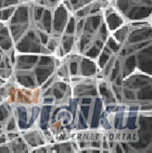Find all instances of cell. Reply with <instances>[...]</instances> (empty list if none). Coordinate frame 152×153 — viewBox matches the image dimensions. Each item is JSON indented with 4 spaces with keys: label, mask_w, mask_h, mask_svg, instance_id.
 I'll return each instance as SVG.
<instances>
[{
    "label": "cell",
    "mask_w": 152,
    "mask_h": 153,
    "mask_svg": "<svg viewBox=\"0 0 152 153\" xmlns=\"http://www.w3.org/2000/svg\"><path fill=\"white\" fill-rule=\"evenodd\" d=\"M54 46H55V42H54V41H51V43H50V45L48 46V48H49L51 50H53V49H54Z\"/></svg>",
    "instance_id": "681fc988"
},
{
    "label": "cell",
    "mask_w": 152,
    "mask_h": 153,
    "mask_svg": "<svg viewBox=\"0 0 152 153\" xmlns=\"http://www.w3.org/2000/svg\"><path fill=\"white\" fill-rule=\"evenodd\" d=\"M70 73L71 74H75L77 73V63L76 62H73L70 64Z\"/></svg>",
    "instance_id": "836d02e7"
},
{
    "label": "cell",
    "mask_w": 152,
    "mask_h": 153,
    "mask_svg": "<svg viewBox=\"0 0 152 153\" xmlns=\"http://www.w3.org/2000/svg\"><path fill=\"white\" fill-rule=\"evenodd\" d=\"M124 94H125L126 98H128V100H133V98H135V95H133V93L129 91V90H125Z\"/></svg>",
    "instance_id": "d6a6232c"
},
{
    "label": "cell",
    "mask_w": 152,
    "mask_h": 153,
    "mask_svg": "<svg viewBox=\"0 0 152 153\" xmlns=\"http://www.w3.org/2000/svg\"><path fill=\"white\" fill-rule=\"evenodd\" d=\"M51 82H52V80H49L48 82H47V83L46 85H44V89H46V88H47V86H48V85H49L51 84Z\"/></svg>",
    "instance_id": "11a10c76"
},
{
    "label": "cell",
    "mask_w": 152,
    "mask_h": 153,
    "mask_svg": "<svg viewBox=\"0 0 152 153\" xmlns=\"http://www.w3.org/2000/svg\"><path fill=\"white\" fill-rule=\"evenodd\" d=\"M30 47H31V44L29 42V38L25 37L20 42L19 45H18L17 48L21 52H27V51H30Z\"/></svg>",
    "instance_id": "7c38bea8"
},
{
    "label": "cell",
    "mask_w": 152,
    "mask_h": 153,
    "mask_svg": "<svg viewBox=\"0 0 152 153\" xmlns=\"http://www.w3.org/2000/svg\"><path fill=\"white\" fill-rule=\"evenodd\" d=\"M90 102H91V100L90 98H84L83 100V104H90Z\"/></svg>",
    "instance_id": "7dc6e473"
},
{
    "label": "cell",
    "mask_w": 152,
    "mask_h": 153,
    "mask_svg": "<svg viewBox=\"0 0 152 153\" xmlns=\"http://www.w3.org/2000/svg\"><path fill=\"white\" fill-rule=\"evenodd\" d=\"M87 43H89V38H87L85 36H83L82 39H81V50L84 49L85 46Z\"/></svg>",
    "instance_id": "8d00e7d4"
},
{
    "label": "cell",
    "mask_w": 152,
    "mask_h": 153,
    "mask_svg": "<svg viewBox=\"0 0 152 153\" xmlns=\"http://www.w3.org/2000/svg\"><path fill=\"white\" fill-rule=\"evenodd\" d=\"M50 61H51L50 58H48V57H43L41 59V61H40V65H47V64L49 63Z\"/></svg>",
    "instance_id": "1f68e13d"
},
{
    "label": "cell",
    "mask_w": 152,
    "mask_h": 153,
    "mask_svg": "<svg viewBox=\"0 0 152 153\" xmlns=\"http://www.w3.org/2000/svg\"><path fill=\"white\" fill-rule=\"evenodd\" d=\"M150 35H151V28L148 26V27H146V28H139V29H136L135 31H133L130 35L129 40L132 43H136L138 41L150 37Z\"/></svg>",
    "instance_id": "3957f363"
},
{
    "label": "cell",
    "mask_w": 152,
    "mask_h": 153,
    "mask_svg": "<svg viewBox=\"0 0 152 153\" xmlns=\"http://www.w3.org/2000/svg\"><path fill=\"white\" fill-rule=\"evenodd\" d=\"M109 46H110V48L112 50H114V51H117V50L119 49V46H118V45H116V43L114 42L113 39H110V40H109Z\"/></svg>",
    "instance_id": "83f0119b"
},
{
    "label": "cell",
    "mask_w": 152,
    "mask_h": 153,
    "mask_svg": "<svg viewBox=\"0 0 152 153\" xmlns=\"http://www.w3.org/2000/svg\"><path fill=\"white\" fill-rule=\"evenodd\" d=\"M148 43H149V42H146V43H142V44L138 45V46L136 47V48H143V47H145V46H147V45H148Z\"/></svg>",
    "instance_id": "c3c4849f"
},
{
    "label": "cell",
    "mask_w": 152,
    "mask_h": 153,
    "mask_svg": "<svg viewBox=\"0 0 152 153\" xmlns=\"http://www.w3.org/2000/svg\"><path fill=\"white\" fill-rule=\"evenodd\" d=\"M116 151H117V152H120V153H122V150L121 149L120 146H117V147H116Z\"/></svg>",
    "instance_id": "9f6ffc18"
},
{
    "label": "cell",
    "mask_w": 152,
    "mask_h": 153,
    "mask_svg": "<svg viewBox=\"0 0 152 153\" xmlns=\"http://www.w3.org/2000/svg\"><path fill=\"white\" fill-rule=\"evenodd\" d=\"M108 59H109V57L107 56L106 54H102L100 59H99V65H100V67H104V65L107 62V60H108Z\"/></svg>",
    "instance_id": "4316f807"
},
{
    "label": "cell",
    "mask_w": 152,
    "mask_h": 153,
    "mask_svg": "<svg viewBox=\"0 0 152 153\" xmlns=\"http://www.w3.org/2000/svg\"><path fill=\"white\" fill-rule=\"evenodd\" d=\"M148 83H147V81H142L140 79H136L135 80V83H133V85H135L136 87H140V86H143V85H146Z\"/></svg>",
    "instance_id": "f1b7e54d"
},
{
    "label": "cell",
    "mask_w": 152,
    "mask_h": 153,
    "mask_svg": "<svg viewBox=\"0 0 152 153\" xmlns=\"http://www.w3.org/2000/svg\"><path fill=\"white\" fill-rule=\"evenodd\" d=\"M59 85L61 86V89H62V90H65V89H66V85H63V84H59Z\"/></svg>",
    "instance_id": "91938a15"
},
{
    "label": "cell",
    "mask_w": 152,
    "mask_h": 153,
    "mask_svg": "<svg viewBox=\"0 0 152 153\" xmlns=\"http://www.w3.org/2000/svg\"><path fill=\"white\" fill-rule=\"evenodd\" d=\"M73 36H64L63 37V46H64V48L66 49V51H70L71 46H73Z\"/></svg>",
    "instance_id": "e0dca14e"
},
{
    "label": "cell",
    "mask_w": 152,
    "mask_h": 153,
    "mask_svg": "<svg viewBox=\"0 0 152 153\" xmlns=\"http://www.w3.org/2000/svg\"><path fill=\"white\" fill-rule=\"evenodd\" d=\"M51 107L44 106L42 111V117H41V127L46 129L47 127V122L49 120V113H50Z\"/></svg>",
    "instance_id": "52a82bcc"
},
{
    "label": "cell",
    "mask_w": 152,
    "mask_h": 153,
    "mask_svg": "<svg viewBox=\"0 0 152 153\" xmlns=\"http://www.w3.org/2000/svg\"><path fill=\"white\" fill-rule=\"evenodd\" d=\"M96 71V66L92 61L85 59L82 62V73L85 76L92 75Z\"/></svg>",
    "instance_id": "5b68a950"
},
{
    "label": "cell",
    "mask_w": 152,
    "mask_h": 153,
    "mask_svg": "<svg viewBox=\"0 0 152 153\" xmlns=\"http://www.w3.org/2000/svg\"><path fill=\"white\" fill-rule=\"evenodd\" d=\"M119 64H120V62H119V61L116 62V68L113 70V71H112V75H111V79H112V80H114V79L116 78V75H117V74H118Z\"/></svg>",
    "instance_id": "4dcf8cb0"
},
{
    "label": "cell",
    "mask_w": 152,
    "mask_h": 153,
    "mask_svg": "<svg viewBox=\"0 0 152 153\" xmlns=\"http://www.w3.org/2000/svg\"><path fill=\"white\" fill-rule=\"evenodd\" d=\"M11 47H12V42H11L10 37L0 42V48H1L3 50H7V49H10Z\"/></svg>",
    "instance_id": "ffe728a7"
},
{
    "label": "cell",
    "mask_w": 152,
    "mask_h": 153,
    "mask_svg": "<svg viewBox=\"0 0 152 153\" xmlns=\"http://www.w3.org/2000/svg\"><path fill=\"white\" fill-rule=\"evenodd\" d=\"M54 95L57 98H61L62 97V94L57 89H54Z\"/></svg>",
    "instance_id": "ee69618b"
},
{
    "label": "cell",
    "mask_w": 152,
    "mask_h": 153,
    "mask_svg": "<svg viewBox=\"0 0 152 153\" xmlns=\"http://www.w3.org/2000/svg\"><path fill=\"white\" fill-rule=\"evenodd\" d=\"M18 112H19V125L21 128H26L27 127V113H26V110L23 107L18 108Z\"/></svg>",
    "instance_id": "ba28073f"
},
{
    "label": "cell",
    "mask_w": 152,
    "mask_h": 153,
    "mask_svg": "<svg viewBox=\"0 0 152 153\" xmlns=\"http://www.w3.org/2000/svg\"><path fill=\"white\" fill-rule=\"evenodd\" d=\"M5 142H6L5 136H3V137H0V145H1V144H4Z\"/></svg>",
    "instance_id": "f5cc1de1"
},
{
    "label": "cell",
    "mask_w": 152,
    "mask_h": 153,
    "mask_svg": "<svg viewBox=\"0 0 152 153\" xmlns=\"http://www.w3.org/2000/svg\"><path fill=\"white\" fill-rule=\"evenodd\" d=\"M151 86L148 85V87L142 88L138 92V98L139 100H150L151 98Z\"/></svg>",
    "instance_id": "8fae6325"
},
{
    "label": "cell",
    "mask_w": 152,
    "mask_h": 153,
    "mask_svg": "<svg viewBox=\"0 0 152 153\" xmlns=\"http://www.w3.org/2000/svg\"><path fill=\"white\" fill-rule=\"evenodd\" d=\"M127 32H128V28L126 26H124V27H122V28H121L120 30H118L117 32L115 33V36L118 40L122 41L125 38V35H126Z\"/></svg>",
    "instance_id": "9a60e30c"
},
{
    "label": "cell",
    "mask_w": 152,
    "mask_h": 153,
    "mask_svg": "<svg viewBox=\"0 0 152 153\" xmlns=\"http://www.w3.org/2000/svg\"><path fill=\"white\" fill-rule=\"evenodd\" d=\"M18 81L19 83L23 85L24 86H33L34 85L33 81L32 79V77L30 76H18Z\"/></svg>",
    "instance_id": "5bb4252c"
},
{
    "label": "cell",
    "mask_w": 152,
    "mask_h": 153,
    "mask_svg": "<svg viewBox=\"0 0 152 153\" xmlns=\"http://www.w3.org/2000/svg\"><path fill=\"white\" fill-rule=\"evenodd\" d=\"M122 115H118L115 119V127L116 128H122Z\"/></svg>",
    "instance_id": "484cf974"
},
{
    "label": "cell",
    "mask_w": 152,
    "mask_h": 153,
    "mask_svg": "<svg viewBox=\"0 0 152 153\" xmlns=\"http://www.w3.org/2000/svg\"><path fill=\"white\" fill-rule=\"evenodd\" d=\"M40 37H41V40H42V43L43 44H47V36L46 34H44V33H40Z\"/></svg>",
    "instance_id": "b9f144b4"
},
{
    "label": "cell",
    "mask_w": 152,
    "mask_h": 153,
    "mask_svg": "<svg viewBox=\"0 0 152 153\" xmlns=\"http://www.w3.org/2000/svg\"><path fill=\"white\" fill-rule=\"evenodd\" d=\"M79 121H80V127H81V128H85L86 125H85V120H84V117L82 115L79 116Z\"/></svg>",
    "instance_id": "f35d334b"
},
{
    "label": "cell",
    "mask_w": 152,
    "mask_h": 153,
    "mask_svg": "<svg viewBox=\"0 0 152 153\" xmlns=\"http://www.w3.org/2000/svg\"><path fill=\"white\" fill-rule=\"evenodd\" d=\"M18 137V134H8V137L10 138H15V137Z\"/></svg>",
    "instance_id": "f907efd6"
},
{
    "label": "cell",
    "mask_w": 152,
    "mask_h": 153,
    "mask_svg": "<svg viewBox=\"0 0 152 153\" xmlns=\"http://www.w3.org/2000/svg\"><path fill=\"white\" fill-rule=\"evenodd\" d=\"M33 116H32V119H31V121H30V123H29V124H28V126H30V125L33 124V121H34L35 119H36V117H37V115H38V112H39V109H38L37 107L33 108Z\"/></svg>",
    "instance_id": "603a6c76"
},
{
    "label": "cell",
    "mask_w": 152,
    "mask_h": 153,
    "mask_svg": "<svg viewBox=\"0 0 152 153\" xmlns=\"http://www.w3.org/2000/svg\"><path fill=\"white\" fill-rule=\"evenodd\" d=\"M20 60L22 62H25V63H34L37 60V57L36 56H22L20 57Z\"/></svg>",
    "instance_id": "ac0fdd59"
},
{
    "label": "cell",
    "mask_w": 152,
    "mask_h": 153,
    "mask_svg": "<svg viewBox=\"0 0 152 153\" xmlns=\"http://www.w3.org/2000/svg\"><path fill=\"white\" fill-rule=\"evenodd\" d=\"M136 114L130 115V117L128 118V122H127V127L129 129H136Z\"/></svg>",
    "instance_id": "d6986e66"
},
{
    "label": "cell",
    "mask_w": 152,
    "mask_h": 153,
    "mask_svg": "<svg viewBox=\"0 0 152 153\" xmlns=\"http://www.w3.org/2000/svg\"><path fill=\"white\" fill-rule=\"evenodd\" d=\"M35 74H36V76H37L38 83L42 84L44 81L49 76V74H51V71L48 69H36Z\"/></svg>",
    "instance_id": "9c48e42d"
},
{
    "label": "cell",
    "mask_w": 152,
    "mask_h": 153,
    "mask_svg": "<svg viewBox=\"0 0 152 153\" xmlns=\"http://www.w3.org/2000/svg\"><path fill=\"white\" fill-rule=\"evenodd\" d=\"M75 30V19L73 17H70V19L69 20L66 27V33H73Z\"/></svg>",
    "instance_id": "2e32d148"
},
{
    "label": "cell",
    "mask_w": 152,
    "mask_h": 153,
    "mask_svg": "<svg viewBox=\"0 0 152 153\" xmlns=\"http://www.w3.org/2000/svg\"><path fill=\"white\" fill-rule=\"evenodd\" d=\"M100 33H101L103 39H106V37H107V25H106V23H102Z\"/></svg>",
    "instance_id": "f546056e"
},
{
    "label": "cell",
    "mask_w": 152,
    "mask_h": 153,
    "mask_svg": "<svg viewBox=\"0 0 152 153\" xmlns=\"http://www.w3.org/2000/svg\"><path fill=\"white\" fill-rule=\"evenodd\" d=\"M101 123H103V125L106 127V128H110V126L109 125V123H107V121H106V119H105V117H104V115H103V117H101Z\"/></svg>",
    "instance_id": "7bdbcfd3"
},
{
    "label": "cell",
    "mask_w": 152,
    "mask_h": 153,
    "mask_svg": "<svg viewBox=\"0 0 152 153\" xmlns=\"http://www.w3.org/2000/svg\"><path fill=\"white\" fill-rule=\"evenodd\" d=\"M122 147H123V149H124V150L125 151H128V147H127V145H126V144H123V145H122Z\"/></svg>",
    "instance_id": "6f0895ef"
},
{
    "label": "cell",
    "mask_w": 152,
    "mask_h": 153,
    "mask_svg": "<svg viewBox=\"0 0 152 153\" xmlns=\"http://www.w3.org/2000/svg\"><path fill=\"white\" fill-rule=\"evenodd\" d=\"M100 93L101 95L103 96H109L110 94L108 93V91H107V88L105 85H100Z\"/></svg>",
    "instance_id": "ab89813d"
},
{
    "label": "cell",
    "mask_w": 152,
    "mask_h": 153,
    "mask_svg": "<svg viewBox=\"0 0 152 153\" xmlns=\"http://www.w3.org/2000/svg\"><path fill=\"white\" fill-rule=\"evenodd\" d=\"M151 53H152L151 48H148L142 51L143 55H145L144 57H143L141 54H139V56H138L140 68L142 69V71H144L148 74H151V71H152V59H151V56L147 57V55H151Z\"/></svg>",
    "instance_id": "7a4b0ae2"
},
{
    "label": "cell",
    "mask_w": 152,
    "mask_h": 153,
    "mask_svg": "<svg viewBox=\"0 0 152 153\" xmlns=\"http://www.w3.org/2000/svg\"><path fill=\"white\" fill-rule=\"evenodd\" d=\"M0 152H10V149L7 147H0Z\"/></svg>",
    "instance_id": "f6af8a7d"
},
{
    "label": "cell",
    "mask_w": 152,
    "mask_h": 153,
    "mask_svg": "<svg viewBox=\"0 0 152 153\" xmlns=\"http://www.w3.org/2000/svg\"><path fill=\"white\" fill-rule=\"evenodd\" d=\"M122 84V81H121V78H118V80H117V85H121Z\"/></svg>",
    "instance_id": "be15d7a7"
},
{
    "label": "cell",
    "mask_w": 152,
    "mask_h": 153,
    "mask_svg": "<svg viewBox=\"0 0 152 153\" xmlns=\"http://www.w3.org/2000/svg\"><path fill=\"white\" fill-rule=\"evenodd\" d=\"M27 37L30 38V39H34L35 38V34L33 32H29L28 34H27Z\"/></svg>",
    "instance_id": "bcb514c9"
},
{
    "label": "cell",
    "mask_w": 152,
    "mask_h": 153,
    "mask_svg": "<svg viewBox=\"0 0 152 153\" xmlns=\"http://www.w3.org/2000/svg\"><path fill=\"white\" fill-rule=\"evenodd\" d=\"M96 45H97V46L99 47V48H102V43H101L100 41H96Z\"/></svg>",
    "instance_id": "680465c9"
},
{
    "label": "cell",
    "mask_w": 152,
    "mask_h": 153,
    "mask_svg": "<svg viewBox=\"0 0 152 153\" xmlns=\"http://www.w3.org/2000/svg\"><path fill=\"white\" fill-rule=\"evenodd\" d=\"M125 53H126V52H125V50L123 49V50L122 51V55H125Z\"/></svg>",
    "instance_id": "03108f58"
},
{
    "label": "cell",
    "mask_w": 152,
    "mask_h": 153,
    "mask_svg": "<svg viewBox=\"0 0 152 153\" xmlns=\"http://www.w3.org/2000/svg\"><path fill=\"white\" fill-rule=\"evenodd\" d=\"M108 16H107V24L109 25V28L110 30H115L119 28V27L122 24L123 21L122 18L116 12H107Z\"/></svg>",
    "instance_id": "277c9868"
},
{
    "label": "cell",
    "mask_w": 152,
    "mask_h": 153,
    "mask_svg": "<svg viewBox=\"0 0 152 153\" xmlns=\"http://www.w3.org/2000/svg\"><path fill=\"white\" fill-rule=\"evenodd\" d=\"M135 66H136V57L132 56L126 60V67L129 70H132V69H133V67H135Z\"/></svg>",
    "instance_id": "7402d4cb"
},
{
    "label": "cell",
    "mask_w": 152,
    "mask_h": 153,
    "mask_svg": "<svg viewBox=\"0 0 152 153\" xmlns=\"http://www.w3.org/2000/svg\"><path fill=\"white\" fill-rule=\"evenodd\" d=\"M52 101H53L52 98H46V100H44V103H51Z\"/></svg>",
    "instance_id": "db71d44e"
},
{
    "label": "cell",
    "mask_w": 152,
    "mask_h": 153,
    "mask_svg": "<svg viewBox=\"0 0 152 153\" xmlns=\"http://www.w3.org/2000/svg\"><path fill=\"white\" fill-rule=\"evenodd\" d=\"M112 108H113V107H108V108H107V111H110Z\"/></svg>",
    "instance_id": "e7e4bbea"
},
{
    "label": "cell",
    "mask_w": 152,
    "mask_h": 153,
    "mask_svg": "<svg viewBox=\"0 0 152 153\" xmlns=\"http://www.w3.org/2000/svg\"><path fill=\"white\" fill-rule=\"evenodd\" d=\"M98 53H99V50L96 49V48H91L90 50H89V51L86 53V55L89 56V57L95 58V57H96V56L98 55Z\"/></svg>",
    "instance_id": "cb8c5ba5"
},
{
    "label": "cell",
    "mask_w": 152,
    "mask_h": 153,
    "mask_svg": "<svg viewBox=\"0 0 152 153\" xmlns=\"http://www.w3.org/2000/svg\"><path fill=\"white\" fill-rule=\"evenodd\" d=\"M92 146L93 147H99V144H98V143H92Z\"/></svg>",
    "instance_id": "94428289"
},
{
    "label": "cell",
    "mask_w": 152,
    "mask_h": 153,
    "mask_svg": "<svg viewBox=\"0 0 152 153\" xmlns=\"http://www.w3.org/2000/svg\"><path fill=\"white\" fill-rule=\"evenodd\" d=\"M130 110L131 111H136V110H138V108H136V107H132Z\"/></svg>",
    "instance_id": "6125c7cd"
},
{
    "label": "cell",
    "mask_w": 152,
    "mask_h": 153,
    "mask_svg": "<svg viewBox=\"0 0 152 153\" xmlns=\"http://www.w3.org/2000/svg\"><path fill=\"white\" fill-rule=\"evenodd\" d=\"M8 115V112H7V110L6 109V107L1 105L0 106V122L4 121Z\"/></svg>",
    "instance_id": "44dd1931"
},
{
    "label": "cell",
    "mask_w": 152,
    "mask_h": 153,
    "mask_svg": "<svg viewBox=\"0 0 152 153\" xmlns=\"http://www.w3.org/2000/svg\"><path fill=\"white\" fill-rule=\"evenodd\" d=\"M83 25H84V20L82 19V20H80V21L78 22V24H77V31H78V32H80V31L82 30Z\"/></svg>",
    "instance_id": "60d3db41"
},
{
    "label": "cell",
    "mask_w": 152,
    "mask_h": 153,
    "mask_svg": "<svg viewBox=\"0 0 152 153\" xmlns=\"http://www.w3.org/2000/svg\"><path fill=\"white\" fill-rule=\"evenodd\" d=\"M40 47L36 44H33V45H31L30 47V51H33V52H39L40 51Z\"/></svg>",
    "instance_id": "e575fe53"
},
{
    "label": "cell",
    "mask_w": 152,
    "mask_h": 153,
    "mask_svg": "<svg viewBox=\"0 0 152 153\" xmlns=\"http://www.w3.org/2000/svg\"><path fill=\"white\" fill-rule=\"evenodd\" d=\"M68 11L69 10L64 6V4H60L53 13L52 23L55 31L62 32L68 23Z\"/></svg>",
    "instance_id": "6da1fadb"
},
{
    "label": "cell",
    "mask_w": 152,
    "mask_h": 153,
    "mask_svg": "<svg viewBox=\"0 0 152 153\" xmlns=\"http://www.w3.org/2000/svg\"><path fill=\"white\" fill-rule=\"evenodd\" d=\"M141 130L142 131H152V119L146 118V117H141L139 120Z\"/></svg>",
    "instance_id": "30bf717a"
},
{
    "label": "cell",
    "mask_w": 152,
    "mask_h": 153,
    "mask_svg": "<svg viewBox=\"0 0 152 153\" xmlns=\"http://www.w3.org/2000/svg\"><path fill=\"white\" fill-rule=\"evenodd\" d=\"M59 109L56 110L55 112H54V115H53V118H52V121H53V122H55V121H56V115H57V113L59 112Z\"/></svg>",
    "instance_id": "816d5d0a"
},
{
    "label": "cell",
    "mask_w": 152,
    "mask_h": 153,
    "mask_svg": "<svg viewBox=\"0 0 152 153\" xmlns=\"http://www.w3.org/2000/svg\"><path fill=\"white\" fill-rule=\"evenodd\" d=\"M14 128H15V121L12 119L10 123H8V124H7V130L8 131H11Z\"/></svg>",
    "instance_id": "74e56055"
},
{
    "label": "cell",
    "mask_w": 152,
    "mask_h": 153,
    "mask_svg": "<svg viewBox=\"0 0 152 153\" xmlns=\"http://www.w3.org/2000/svg\"><path fill=\"white\" fill-rule=\"evenodd\" d=\"M101 108L102 104L99 98H97L95 103V110L93 113V119H92V127H96L98 125V122H99V116L101 112Z\"/></svg>",
    "instance_id": "8992f818"
},
{
    "label": "cell",
    "mask_w": 152,
    "mask_h": 153,
    "mask_svg": "<svg viewBox=\"0 0 152 153\" xmlns=\"http://www.w3.org/2000/svg\"><path fill=\"white\" fill-rule=\"evenodd\" d=\"M82 112L85 116V118L87 119L88 117V112H89V107L88 106H83L82 107Z\"/></svg>",
    "instance_id": "d590c367"
},
{
    "label": "cell",
    "mask_w": 152,
    "mask_h": 153,
    "mask_svg": "<svg viewBox=\"0 0 152 153\" xmlns=\"http://www.w3.org/2000/svg\"><path fill=\"white\" fill-rule=\"evenodd\" d=\"M21 0H0V8L17 7L20 4Z\"/></svg>",
    "instance_id": "4fadbf2b"
},
{
    "label": "cell",
    "mask_w": 152,
    "mask_h": 153,
    "mask_svg": "<svg viewBox=\"0 0 152 153\" xmlns=\"http://www.w3.org/2000/svg\"><path fill=\"white\" fill-rule=\"evenodd\" d=\"M131 146L133 147V148H136V149H143V148L147 147V143L143 142V141H140L138 143H131Z\"/></svg>",
    "instance_id": "d4e9b609"
}]
</instances>
